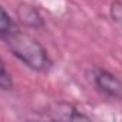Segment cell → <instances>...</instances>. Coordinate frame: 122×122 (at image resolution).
I'll return each mask as SVG.
<instances>
[{
    "instance_id": "1",
    "label": "cell",
    "mask_w": 122,
    "mask_h": 122,
    "mask_svg": "<svg viewBox=\"0 0 122 122\" xmlns=\"http://www.w3.org/2000/svg\"><path fill=\"white\" fill-rule=\"evenodd\" d=\"M0 37L7 45L10 52L30 69L39 72H46L50 69L52 60L46 49L36 39L29 36L27 33H23L19 27Z\"/></svg>"
},
{
    "instance_id": "2",
    "label": "cell",
    "mask_w": 122,
    "mask_h": 122,
    "mask_svg": "<svg viewBox=\"0 0 122 122\" xmlns=\"http://www.w3.org/2000/svg\"><path fill=\"white\" fill-rule=\"evenodd\" d=\"M93 82L96 88L111 98H121L122 96V82L111 72L105 69H95L93 71Z\"/></svg>"
},
{
    "instance_id": "3",
    "label": "cell",
    "mask_w": 122,
    "mask_h": 122,
    "mask_svg": "<svg viewBox=\"0 0 122 122\" xmlns=\"http://www.w3.org/2000/svg\"><path fill=\"white\" fill-rule=\"evenodd\" d=\"M50 113L53 119H63V121H89V116L81 113L75 106H72L71 103L66 102H59L55 103L50 108Z\"/></svg>"
},
{
    "instance_id": "4",
    "label": "cell",
    "mask_w": 122,
    "mask_h": 122,
    "mask_svg": "<svg viewBox=\"0 0 122 122\" xmlns=\"http://www.w3.org/2000/svg\"><path fill=\"white\" fill-rule=\"evenodd\" d=\"M17 17L20 19V22L29 27H42L43 26V19L40 16V13L37 12V9L32 5L27 3H20L16 9Z\"/></svg>"
},
{
    "instance_id": "5",
    "label": "cell",
    "mask_w": 122,
    "mask_h": 122,
    "mask_svg": "<svg viewBox=\"0 0 122 122\" xmlns=\"http://www.w3.org/2000/svg\"><path fill=\"white\" fill-rule=\"evenodd\" d=\"M111 17L115 23L122 26V0H113L111 5Z\"/></svg>"
},
{
    "instance_id": "6",
    "label": "cell",
    "mask_w": 122,
    "mask_h": 122,
    "mask_svg": "<svg viewBox=\"0 0 122 122\" xmlns=\"http://www.w3.org/2000/svg\"><path fill=\"white\" fill-rule=\"evenodd\" d=\"M0 86H2L3 91H9L12 89L13 86V82H12V76L9 75L7 69L5 65H2V73H0Z\"/></svg>"
}]
</instances>
